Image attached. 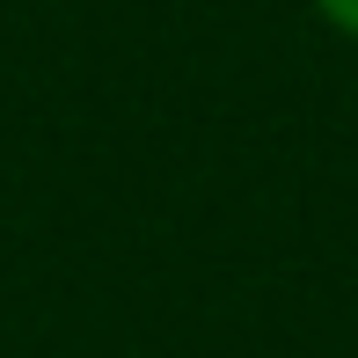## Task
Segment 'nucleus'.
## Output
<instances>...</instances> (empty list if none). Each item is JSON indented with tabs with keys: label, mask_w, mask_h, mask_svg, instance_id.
<instances>
[{
	"label": "nucleus",
	"mask_w": 358,
	"mask_h": 358,
	"mask_svg": "<svg viewBox=\"0 0 358 358\" xmlns=\"http://www.w3.org/2000/svg\"><path fill=\"white\" fill-rule=\"evenodd\" d=\"M307 8H315L322 22L336 29V37H351V44H358V0H307Z\"/></svg>",
	"instance_id": "1"
}]
</instances>
